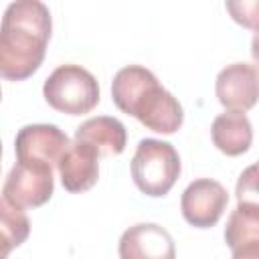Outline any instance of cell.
<instances>
[{"mask_svg":"<svg viewBox=\"0 0 259 259\" xmlns=\"http://www.w3.org/2000/svg\"><path fill=\"white\" fill-rule=\"evenodd\" d=\"M53 22L49 8L38 0L8 4L0 22V77L24 81L45 61Z\"/></svg>","mask_w":259,"mask_h":259,"instance_id":"6da1fadb","label":"cell"},{"mask_svg":"<svg viewBox=\"0 0 259 259\" xmlns=\"http://www.w3.org/2000/svg\"><path fill=\"white\" fill-rule=\"evenodd\" d=\"M111 97L119 111L134 115L156 134H174L184 121L178 99L146 67L127 65L119 69L111 81Z\"/></svg>","mask_w":259,"mask_h":259,"instance_id":"7a4b0ae2","label":"cell"},{"mask_svg":"<svg viewBox=\"0 0 259 259\" xmlns=\"http://www.w3.org/2000/svg\"><path fill=\"white\" fill-rule=\"evenodd\" d=\"M132 178L146 196H166L180 176V156L168 142L146 138L132 158Z\"/></svg>","mask_w":259,"mask_h":259,"instance_id":"3957f363","label":"cell"},{"mask_svg":"<svg viewBox=\"0 0 259 259\" xmlns=\"http://www.w3.org/2000/svg\"><path fill=\"white\" fill-rule=\"evenodd\" d=\"M42 95L53 109L67 115H83L99 103V85L85 67L61 65L47 77Z\"/></svg>","mask_w":259,"mask_h":259,"instance_id":"277c9868","label":"cell"},{"mask_svg":"<svg viewBox=\"0 0 259 259\" xmlns=\"http://www.w3.org/2000/svg\"><path fill=\"white\" fill-rule=\"evenodd\" d=\"M55 190L53 168L36 162H16L8 172L2 198L16 208H36L51 200Z\"/></svg>","mask_w":259,"mask_h":259,"instance_id":"5b68a950","label":"cell"},{"mask_svg":"<svg viewBox=\"0 0 259 259\" xmlns=\"http://www.w3.org/2000/svg\"><path fill=\"white\" fill-rule=\"evenodd\" d=\"M229 202L225 186L212 178L192 180L180 198V210L188 225L196 229H210L219 223Z\"/></svg>","mask_w":259,"mask_h":259,"instance_id":"8992f818","label":"cell"},{"mask_svg":"<svg viewBox=\"0 0 259 259\" xmlns=\"http://www.w3.org/2000/svg\"><path fill=\"white\" fill-rule=\"evenodd\" d=\"M71 146L69 136L53 123H30L18 130L14 140L16 160L18 162H36V164H59L61 156Z\"/></svg>","mask_w":259,"mask_h":259,"instance_id":"52a82bcc","label":"cell"},{"mask_svg":"<svg viewBox=\"0 0 259 259\" xmlns=\"http://www.w3.org/2000/svg\"><path fill=\"white\" fill-rule=\"evenodd\" d=\"M119 259H176L172 235L156 223H138L119 239Z\"/></svg>","mask_w":259,"mask_h":259,"instance_id":"ba28073f","label":"cell"},{"mask_svg":"<svg viewBox=\"0 0 259 259\" xmlns=\"http://www.w3.org/2000/svg\"><path fill=\"white\" fill-rule=\"evenodd\" d=\"M214 91L227 111H249L257 103V69L249 63L227 65L217 75Z\"/></svg>","mask_w":259,"mask_h":259,"instance_id":"9c48e42d","label":"cell"},{"mask_svg":"<svg viewBox=\"0 0 259 259\" xmlns=\"http://www.w3.org/2000/svg\"><path fill=\"white\" fill-rule=\"evenodd\" d=\"M75 142L89 146L97 154V158H109L125 150L127 134H125V125L117 117L97 115L85 119L75 130Z\"/></svg>","mask_w":259,"mask_h":259,"instance_id":"30bf717a","label":"cell"},{"mask_svg":"<svg viewBox=\"0 0 259 259\" xmlns=\"http://www.w3.org/2000/svg\"><path fill=\"white\" fill-rule=\"evenodd\" d=\"M57 168L67 192H85L93 188L99 178V158L89 146L81 142H73L67 148Z\"/></svg>","mask_w":259,"mask_h":259,"instance_id":"8fae6325","label":"cell"},{"mask_svg":"<svg viewBox=\"0 0 259 259\" xmlns=\"http://www.w3.org/2000/svg\"><path fill=\"white\" fill-rule=\"evenodd\" d=\"M212 144L227 156H241L251 148L253 127L245 113L225 111L214 117L210 125Z\"/></svg>","mask_w":259,"mask_h":259,"instance_id":"7c38bea8","label":"cell"},{"mask_svg":"<svg viewBox=\"0 0 259 259\" xmlns=\"http://www.w3.org/2000/svg\"><path fill=\"white\" fill-rule=\"evenodd\" d=\"M225 243L233 251L259 245V204H237L225 227Z\"/></svg>","mask_w":259,"mask_h":259,"instance_id":"4fadbf2b","label":"cell"},{"mask_svg":"<svg viewBox=\"0 0 259 259\" xmlns=\"http://www.w3.org/2000/svg\"><path fill=\"white\" fill-rule=\"evenodd\" d=\"M30 235V221L22 208L12 206L8 200L0 198V249L12 251L20 247Z\"/></svg>","mask_w":259,"mask_h":259,"instance_id":"5bb4252c","label":"cell"},{"mask_svg":"<svg viewBox=\"0 0 259 259\" xmlns=\"http://www.w3.org/2000/svg\"><path fill=\"white\" fill-rule=\"evenodd\" d=\"M237 200L239 204H259L257 202V166H249L237 182Z\"/></svg>","mask_w":259,"mask_h":259,"instance_id":"9a60e30c","label":"cell"},{"mask_svg":"<svg viewBox=\"0 0 259 259\" xmlns=\"http://www.w3.org/2000/svg\"><path fill=\"white\" fill-rule=\"evenodd\" d=\"M233 259H259V245H249L233 251Z\"/></svg>","mask_w":259,"mask_h":259,"instance_id":"2e32d148","label":"cell"},{"mask_svg":"<svg viewBox=\"0 0 259 259\" xmlns=\"http://www.w3.org/2000/svg\"><path fill=\"white\" fill-rule=\"evenodd\" d=\"M8 255H10L8 251H4V249H0V259H8Z\"/></svg>","mask_w":259,"mask_h":259,"instance_id":"e0dca14e","label":"cell"},{"mask_svg":"<svg viewBox=\"0 0 259 259\" xmlns=\"http://www.w3.org/2000/svg\"><path fill=\"white\" fill-rule=\"evenodd\" d=\"M0 158H2V144H0Z\"/></svg>","mask_w":259,"mask_h":259,"instance_id":"ac0fdd59","label":"cell"},{"mask_svg":"<svg viewBox=\"0 0 259 259\" xmlns=\"http://www.w3.org/2000/svg\"><path fill=\"white\" fill-rule=\"evenodd\" d=\"M0 99H2V89H0Z\"/></svg>","mask_w":259,"mask_h":259,"instance_id":"d6986e66","label":"cell"}]
</instances>
